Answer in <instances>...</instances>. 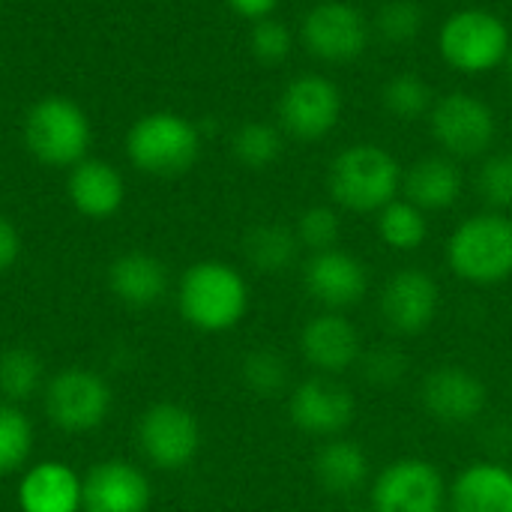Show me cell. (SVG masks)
<instances>
[{"mask_svg":"<svg viewBox=\"0 0 512 512\" xmlns=\"http://www.w3.org/2000/svg\"><path fill=\"white\" fill-rule=\"evenodd\" d=\"M177 309L189 327L201 333H225L246 318L249 285L243 273L225 261H198L180 276Z\"/></svg>","mask_w":512,"mask_h":512,"instance_id":"6da1fadb","label":"cell"},{"mask_svg":"<svg viewBox=\"0 0 512 512\" xmlns=\"http://www.w3.org/2000/svg\"><path fill=\"white\" fill-rule=\"evenodd\" d=\"M327 186L342 210L381 213L402 192V165L378 144H351L333 156Z\"/></svg>","mask_w":512,"mask_h":512,"instance_id":"7a4b0ae2","label":"cell"},{"mask_svg":"<svg viewBox=\"0 0 512 512\" xmlns=\"http://www.w3.org/2000/svg\"><path fill=\"white\" fill-rule=\"evenodd\" d=\"M129 162L150 177H180L201 156V132L177 111H150L126 132Z\"/></svg>","mask_w":512,"mask_h":512,"instance_id":"3957f363","label":"cell"},{"mask_svg":"<svg viewBox=\"0 0 512 512\" xmlns=\"http://www.w3.org/2000/svg\"><path fill=\"white\" fill-rule=\"evenodd\" d=\"M450 270L471 285H501L512 276V219L507 213L468 216L447 243Z\"/></svg>","mask_w":512,"mask_h":512,"instance_id":"277c9868","label":"cell"},{"mask_svg":"<svg viewBox=\"0 0 512 512\" xmlns=\"http://www.w3.org/2000/svg\"><path fill=\"white\" fill-rule=\"evenodd\" d=\"M510 48L507 21L498 12L480 6L450 12L438 33V51L444 63L462 75H483L504 66Z\"/></svg>","mask_w":512,"mask_h":512,"instance_id":"5b68a950","label":"cell"},{"mask_svg":"<svg viewBox=\"0 0 512 512\" xmlns=\"http://www.w3.org/2000/svg\"><path fill=\"white\" fill-rule=\"evenodd\" d=\"M93 141L87 111L66 96H45L24 117V144L48 168H75Z\"/></svg>","mask_w":512,"mask_h":512,"instance_id":"8992f818","label":"cell"},{"mask_svg":"<svg viewBox=\"0 0 512 512\" xmlns=\"http://www.w3.org/2000/svg\"><path fill=\"white\" fill-rule=\"evenodd\" d=\"M426 120L438 147L456 162L483 159L498 138V117L492 105L465 90H453L435 99Z\"/></svg>","mask_w":512,"mask_h":512,"instance_id":"52a82bcc","label":"cell"},{"mask_svg":"<svg viewBox=\"0 0 512 512\" xmlns=\"http://www.w3.org/2000/svg\"><path fill=\"white\" fill-rule=\"evenodd\" d=\"M114 405V393L108 381L84 366H72L57 372L45 384V414L48 420L72 435L99 429Z\"/></svg>","mask_w":512,"mask_h":512,"instance_id":"ba28073f","label":"cell"},{"mask_svg":"<svg viewBox=\"0 0 512 512\" xmlns=\"http://www.w3.org/2000/svg\"><path fill=\"white\" fill-rule=\"evenodd\" d=\"M372 21L345 0H321L300 21L303 48L324 63H351L369 48Z\"/></svg>","mask_w":512,"mask_h":512,"instance_id":"9c48e42d","label":"cell"},{"mask_svg":"<svg viewBox=\"0 0 512 512\" xmlns=\"http://www.w3.org/2000/svg\"><path fill=\"white\" fill-rule=\"evenodd\" d=\"M342 90L333 78L309 72L285 84L279 96V129L297 141H321L342 120Z\"/></svg>","mask_w":512,"mask_h":512,"instance_id":"30bf717a","label":"cell"},{"mask_svg":"<svg viewBox=\"0 0 512 512\" xmlns=\"http://www.w3.org/2000/svg\"><path fill=\"white\" fill-rule=\"evenodd\" d=\"M138 447L153 468L180 471L201 450L198 417L177 402H156L138 420Z\"/></svg>","mask_w":512,"mask_h":512,"instance_id":"8fae6325","label":"cell"},{"mask_svg":"<svg viewBox=\"0 0 512 512\" xmlns=\"http://www.w3.org/2000/svg\"><path fill=\"white\" fill-rule=\"evenodd\" d=\"M450 486L426 459H399L387 465L372 486V512H444Z\"/></svg>","mask_w":512,"mask_h":512,"instance_id":"7c38bea8","label":"cell"},{"mask_svg":"<svg viewBox=\"0 0 512 512\" xmlns=\"http://www.w3.org/2000/svg\"><path fill=\"white\" fill-rule=\"evenodd\" d=\"M288 414L300 432L318 438H336L354 423L357 402L351 390L339 384L333 375H315L291 390Z\"/></svg>","mask_w":512,"mask_h":512,"instance_id":"4fadbf2b","label":"cell"},{"mask_svg":"<svg viewBox=\"0 0 512 512\" xmlns=\"http://www.w3.org/2000/svg\"><path fill=\"white\" fill-rule=\"evenodd\" d=\"M423 408L444 426H468L483 417L489 387L465 366H438L426 375L420 390Z\"/></svg>","mask_w":512,"mask_h":512,"instance_id":"5bb4252c","label":"cell"},{"mask_svg":"<svg viewBox=\"0 0 512 512\" xmlns=\"http://www.w3.org/2000/svg\"><path fill=\"white\" fill-rule=\"evenodd\" d=\"M303 282L312 300L327 306V312H342L357 306L369 291V273L360 258L345 249L315 252L303 267Z\"/></svg>","mask_w":512,"mask_h":512,"instance_id":"9a60e30c","label":"cell"},{"mask_svg":"<svg viewBox=\"0 0 512 512\" xmlns=\"http://www.w3.org/2000/svg\"><path fill=\"white\" fill-rule=\"evenodd\" d=\"M441 306V291L438 282L417 267L399 270L381 291V318L387 321L390 330L402 336H417L423 333Z\"/></svg>","mask_w":512,"mask_h":512,"instance_id":"2e32d148","label":"cell"},{"mask_svg":"<svg viewBox=\"0 0 512 512\" xmlns=\"http://www.w3.org/2000/svg\"><path fill=\"white\" fill-rule=\"evenodd\" d=\"M81 483L87 512H147L153 498L147 474L123 459L93 465Z\"/></svg>","mask_w":512,"mask_h":512,"instance_id":"e0dca14e","label":"cell"},{"mask_svg":"<svg viewBox=\"0 0 512 512\" xmlns=\"http://www.w3.org/2000/svg\"><path fill=\"white\" fill-rule=\"evenodd\" d=\"M300 348L309 366L333 378L348 372L363 357L360 333L342 312H321L309 318L300 333Z\"/></svg>","mask_w":512,"mask_h":512,"instance_id":"ac0fdd59","label":"cell"},{"mask_svg":"<svg viewBox=\"0 0 512 512\" xmlns=\"http://www.w3.org/2000/svg\"><path fill=\"white\" fill-rule=\"evenodd\" d=\"M465 189L462 168L447 153H432L417 159L408 171H402V195L423 213L450 210Z\"/></svg>","mask_w":512,"mask_h":512,"instance_id":"d6986e66","label":"cell"},{"mask_svg":"<svg viewBox=\"0 0 512 512\" xmlns=\"http://www.w3.org/2000/svg\"><path fill=\"white\" fill-rule=\"evenodd\" d=\"M18 507L21 512H81L84 483L63 462H39L21 477Z\"/></svg>","mask_w":512,"mask_h":512,"instance_id":"ffe728a7","label":"cell"},{"mask_svg":"<svg viewBox=\"0 0 512 512\" xmlns=\"http://www.w3.org/2000/svg\"><path fill=\"white\" fill-rule=\"evenodd\" d=\"M66 192L72 207L87 219H111L126 198L120 171L96 156H87L75 168H69Z\"/></svg>","mask_w":512,"mask_h":512,"instance_id":"44dd1931","label":"cell"},{"mask_svg":"<svg viewBox=\"0 0 512 512\" xmlns=\"http://www.w3.org/2000/svg\"><path fill=\"white\" fill-rule=\"evenodd\" d=\"M108 288L120 303L150 309L168 294V267L150 252H123L108 267Z\"/></svg>","mask_w":512,"mask_h":512,"instance_id":"7402d4cb","label":"cell"},{"mask_svg":"<svg viewBox=\"0 0 512 512\" xmlns=\"http://www.w3.org/2000/svg\"><path fill=\"white\" fill-rule=\"evenodd\" d=\"M447 512H512V468L495 462L468 465L450 486Z\"/></svg>","mask_w":512,"mask_h":512,"instance_id":"603a6c76","label":"cell"},{"mask_svg":"<svg viewBox=\"0 0 512 512\" xmlns=\"http://www.w3.org/2000/svg\"><path fill=\"white\" fill-rule=\"evenodd\" d=\"M312 474L327 495H354L369 480V456L357 441L330 438L312 459Z\"/></svg>","mask_w":512,"mask_h":512,"instance_id":"cb8c5ba5","label":"cell"},{"mask_svg":"<svg viewBox=\"0 0 512 512\" xmlns=\"http://www.w3.org/2000/svg\"><path fill=\"white\" fill-rule=\"evenodd\" d=\"M243 255L258 273L276 276V273H285L288 267H294V261L300 255V237L288 225L261 222V225L246 231Z\"/></svg>","mask_w":512,"mask_h":512,"instance_id":"d4e9b609","label":"cell"},{"mask_svg":"<svg viewBox=\"0 0 512 512\" xmlns=\"http://www.w3.org/2000/svg\"><path fill=\"white\" fill-rule=\"evenodd\" d=\"M45 387V363L36 351L15 345L0 354V402L21 405Z\"/></svg>","mask_w":512,"mask_h":512,"instance_id":"484cf974","label":"cell"},{"mask_svg":"<svg viewBox=\"0 0 512 512\" xmlns=\"http://www.w3.org/2000/svg\"><path fill=\"white\" fill-rule=\"evenodd\" d=\"M378 237L396 252H414L429 237V219L411 201L396 198L378 213Z\"/></svg>","mask_w":512,"mask_h":512,"instance_id":"4316f807","label":"cell"},{"mask_svg":"<svg viewBox=\"0 0 512 512\" xmlns=\"http://www.w3.org/2000/svg\"><path fill=\"white\" fill-rule=\"evenodd\" d=\"M381 105L396 120L411 123V120L429 117V111L435 105V96H432V87H429L426 78H420L414 72H402V75H393L381 87Z\"/></svg>","mask_w":512,"mask_h":512,"instance_id":"83f0119b","label":"cell"},{"mask_svg":"<svg viewBox=\"0 0 512 512\" xmlns=\"http://www.w3.org/2000/svg\"><path fill=\"white\" fill-rule=\"evenodd\" d=\"M33 453V423L21 405L0 402V477H9L27 465Z\"/></svg>","mask_w":512,"mask_h":512,"instance_id":"f1b7e54d","label":"cell"},{"mask_svg":"<svg viewBox=\"0 0 512 512\" xmlns=\"http://www.w3.org/2000/svg\"><path fill=\"white\" fill-rule=\"evenodd\" d=\"M231 150L237 162L246 168H255V171L270 168L282 156V129L264 120H249L234 132Z\"/></svg>","mask_w":512,"mask_h":512,"instance_id":"f546056e","label":"cell"},{"mask_svg":"<svg viewBox=\"0 0 512 512\" xmlns=\"http://www.w3.org/2000/svg\"><path fill=\"white\" fill-rule=\"evenodd\" d=\"M240 375H243V384L261 399L285 393L288 378H291L285 357L279 351H270V348H258V351L246 354L243 366H240Z\"/></svg>","mask_w":512,"mask_h":512,"instance_id":"4dcf8cb0","label":"cell"},{"mask_svg":"<svg viewBox=\"0 0 512 512\" xmlns=\"http://www.w3.org/2000/svg\"><path fill=\"white\" fill-rule=\"evenodd\" d=\"M423 6L414 0H387L372 18V30L390 45H408L423 30Z\"/></svg>","mask_w":512,"mask_h":512,"instance_id":"1f68e13d","label":"cell"},{"mask_svg":"<svg viewBox=\"0 0 512 512\" xmlns=\"http://www.w3.org/2000/svg\"><path fill=\"white\" fill-rule=\"evenodd\" d=\"M477 195L495 213L512 207V153H486L477 168Z\"/></svg>","mask_w":512,"mask_h":512,"instance_id":"d6a6232c","label":"cell"},{"mask_svg":"<svg viewBox=\"0 0 512 512\" xmlns=\"http://www.w3.org/2000/svg\"><path fill=\"white\" fill-rule=\"evenodd\" d=\"M297 237L300 246H306L312 255L315 252H327V249H339V237H342V219L333 207L327 204H315L309 210H303L300 222H297Z\"/></svg>","mask_w":512,"mask_h":512,"instance_id":"836d02e7","label":"cell"},{"mask_svg":"<svg viewBox=\"0 0 512 512\" xmlns=\"http://www.w3.org/2000/svg\"><path fill=\"white\" fill-rule=\"evenodd\" d=\"M249 48H252V54L261 63L276 66V63H282V60L291 57V51H294V30L285 21L273 18V15L270 18H261V21L252 24Z\"/></svg>","mask_w":512,"mask_h":512,"instance_id":"e575fe53","label":"cell"},{"mask_svg":"<svg viewBox=\"0 0 512 512\" xmlns=\"http://www.w3.org/2000/svg\"><path fill=\"white\" fill-rule=\"evenodd\" d=\"M366 378L369 381H378V384H390V381H399L402 372H405V357L399 351H390V348H381V351H372L366 360Z\"/></svg>","mask_w":512,"mask_h":512,"instance_id":"d590c367","label":"cell"},{"mask_svg":"<svg viewBox=\"0 0 512 512\" xmlns=\"http://www.w3.org/2000/svg\"><path fill=\"white\" fill-rule=\"evenodd\" d=\"M18 255H21V237H18V228L6 219V216H0V276L18 261Z\"/></svg>","mask_w":512,"mask_h":512,"instance_id":"8d00e7d4","label":"cell"},{"mask_svg":"<svg viewBox=\"0 0 512 512\" xmlns=\"http://www.w3.org/2000/svg\"><path fill=\"white\" fill-rule=\"evenodd\" d=\"M225 3L231 6V12H237L240 18H246V21L255 24L261 18H270L282 0H225Z\"/></svg>","mask_w":512,"mask_h":512,"instance_id":"74e56055","label":"cell"},{"mask_svg":"<svg viewBox=\"0 0 512 512\" xmlns=\"http://www.w3.org/2000/svg\"><path fill=\"white\" fill-rule=\"evenodd\" d=\"M504 66H507V75L512 78V48H510V54H507V60H504Z\"/></svg>","mask_w":512,"mask_h":512,"instance_id":"f35d334b","label":"cell"},{"mask_svg":"<svg viewBox=\"0 0 512 512\" xmlns=\"http://www.w3.org/2000/svg\"><path fill=\"white\" fill-rule=\"evenodd\" d=\"M81 512H87V510H81Z\"/></svg>","mask_w":512,"mask_h":512,"instance_id":"ab89813d","label":"cell"}]
</instances>
